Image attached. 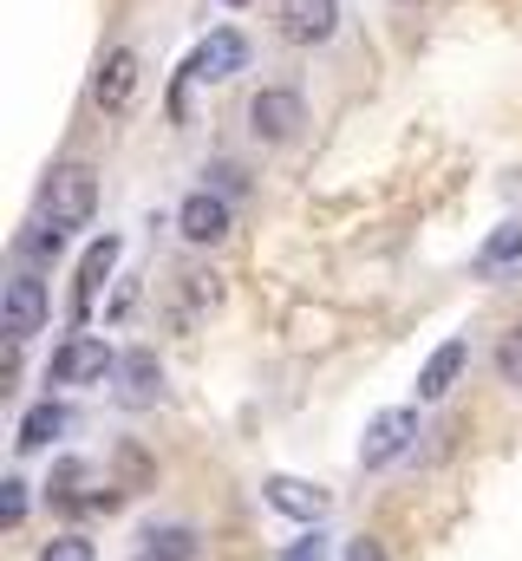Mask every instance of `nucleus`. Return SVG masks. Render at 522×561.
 <instances>
[{"label":"nucleus","mask_w":522,"mask_h":561,"mask_svg":"<svg viewBox=\"0 0 522 561\" xmlns=\"http://www.w3.org/2000/svg\"><path fill=\"white\" fill-rule=\"evenodd\" d=\"M203 176H209V183H216V196H242V190H249V176H242V170H236V163H209V170H203Z\"/></svg>","instance_id":"obj_22"},{"label":"nucleus","mask_w":522,"mask_h":561,"mask_svg":"<svg viewBox=\"0 0 522 561\" xmlns=\"http://www.w3.org/2000/svg\"><path fill=\"white\" fill-rule=\"evenodd\" d=\"M300 131H307V99L294 85H261L256 99H249V138L256 144L281 150V144H294Z\"/></svg>","instance_id":"obj_3"},{"label":"nucleus","mask_w":522,"mask_h":561,"mask_svg":"<svg viewBox=\"0 0 522 561\" xmlns=\"http://www.w3.org/2000/svg\"><path fill=\"white\" fill-rule=\"evenodd\" d=\"M320 549H327V542H320V529H314V536H300V542L287 549V561H320Z\"/></svg>","instance_id":"obj_24"},{"label":"nucleus","mask_w":522,"mask_h":561,"mask_svg":"<svg viewBox=\"0 0 522 561\" xmlns=\"http://www.w3.org/2000/svg\"><path fill=\"white\" fill-rule=\"evenodd\" d=\"M216 7H249V0H216Z\"/></svg>","instance_id":"obj_25"},{"label":"nucleus","mask_w":522,"mask_h":561,"mask_svg":"<svg viewBox=\"0 0 522 561\" xmlns=\"http://www.w3.org/2000/svg\"><path fill=\"white\" fill-rule=\"evenodd\" d=\"M39 561H99V549H92L86 536H53V542L39 549Z\"/></svg>","instance_id":"obj_21"},{"label":"nucleus","mask_w":522,"mask_h":561,"mask_svg":"<svg viewBox=\"0 0 522 561\" xmlns=\"http://www.w3.org/2000/svg\"><path fill=\"white\" fill-rule=\"evenodd\" d=\"M20 523H26V483L7 477L0 483V529H20Z\"/></svg>","instance_id":"obj_20"},{"label":"nucleus","mask_w":522,"mask_h":561,"mask_svg":"<svg viewBox=\"0 0 522 561\" xmlns=\"http://www.w3.org/2000/svg\"><path fill=\"white\" fill-rule=\"evenodd\" d=\"M190 66H196V79H209V85L249 72V33H242V26H216V33L190 53Z\"/></svg>","instance_id":"obj_10"},{"label":"nucleus","mask_w":522,"mask_h":561,"mask_svg":"<svg viewBox=\"0 0 522 561\" xmlns=\"http://www.w3.org/2000/svg\"><path fill=\"white\" fill-rule=\"evenodd\" d=\"M411 444H418V405H386L379 419L366 424V437H360V470L379 477L398 457H411Z\"/></svg>","instance_id":"obj_4"},{"label":"nucleus","mask_w":522,"mask_h":561,"mask_svg":"<svg viewBox=\"0 0 522 561\" xmlns=\"http://www.w3.org/2000/svg\"><path fill=\"white\" fill-rule=\"evenodd\" d=\"M261 503H268L274 516H294V523H320V516H327V490L307 483V477H287V470L261 477Z\"/></svg>","instance_id":"obj_11"},{"label":"nucleus","mask_w":522,"mask_h":561,"mask_svg":"<svg viewBox=\"0 0 522 561\" xmlns=\"http://www.w3.org/2000/svg\"><path fill=\"white\" fill-rule=\"evenodd\" d=\"M137 561H157V556H137Z\"/></svg>","instance_id":"obj_27"},{"label":"nucleus","mask_w":522,"mask_h":561,"mask_svg":"<svg viewBox=\"0 0 522 561\" xmlns=\"http://www.w3.org/2000/svg\"><path fill=\"white\" fill-rule=\"evenodd\" d=\"M229 229H236L229 196H216V190H190V196L177 203V236H183L190 249H216V242H229Z\"/></svg>","instance_id":"obj_6"},{"label":"nucleus","mask_w":522,"mask_h":561,"mask_svg":"<svg viewBox=\"0 0 522 561\" xmlns=\"http://www.w3.org/2000/svg\"><path fill=\"white\" fill-rule=\"evenodd\" d=\"M490 366H497V379H503V386H517V392H522V320L503 333V340H497Z\"/></svg>","instance_id":"obj_17"},{"label":"nucleus","mask_w":522,"mask_h":561,"mask_svg":"<svg viewBox=\"0 0 522 561\" xmlns=\"http://www.w3.org/2000/svg\"><path fill=\"white\" fill-rule=\"evenodd\" d=\"M118 373V353L99 340V333H72L66 346H53V359H46V386H105Z\"/></svg>","instance_id":"obj_2"},{"label":"nucleus","mask_w":522,"mask_h":561,"mask_svg":"<svg viewBox=\"0 0 522 561\" xmlns=\"http://www.w3.org/2000/svg\"><path fill=\"white\" fill-rule=\"evenodd\" d=\"M340 561H386V542H373V536H353V542L340 549Z\"/></svg>","instance_id":"obj_23"},{"label":"nucleus","mask_w":522,"mask_h":561,"mask_svg":"<svg viewBox=\"0 0 522 561\" xmlns=\"http://www.w3.org/2000/svg\"><path fill=\"white\" fill-rule=\"evenodd\" d=\"M470 373V340L464 333H451L424 366H418V405H444L451 392H457V379Z\"/></svg>","instance_id":"obj_9"},{"label":"nucleus","mask_w":522,"mask_h":561,"mask_svg":"<svg viewBox=\"0 0 522 561\" xmlns=\"http://www.w3.org/2000/svg\"><path fill=\"white\" fill-rule=\"evenodd\" d=\"M66 424H72V419H66V405H59V399H39V405H26L20 424H13V450H46Z\"/></svg>","instance_id":"obj_14"},{"label":"nucleus","mask_w":522,"mask_h":561,"mask_svg":"<svg viewBox=\"0 0 522 561\" xmlns=\"http://www.w3.org/2000/svg\"><path fill=\"white\" fill-rule=\"evenodd\" d=\"M144 556H157V561H196V529H183V523L144 529Z\"/></svg>","instance_id":"obj_16"},{"label":"nucleus","mask_w":522,"mask_h":561,"mask_svg":"<svg viewBox=\"0 0 522 561\" xmlns=\"http://www.w3.org/2000/svg\"><path fill=\"white\" fill-rule=\"evenodd\" d=\"M392 7H424V0H392Z\"/></svg>","instance_id":"obj_26"},{"label":"nucleus","mask_w":522,"mask_h":561,"mask_svg":"<svg viewBox=\"0 0 522 561\" xmlns=\"http://www.w3.org/2000/svg\"><path fill=\"white\" fill-rule=\"evenodd\" d=\"M137 72H144V66H137V53H130V46H112V53L99 59V72H92V105H99L105 118H118V112L130 105Z\"/></svg>","instance_id":"obj_12"},{"label":"nucleus","mask_w":522,"mask_h":561,"mask_svg":"<svg viewBox=\"0 0 522 561\" xmlns=\"http://www.w3.org/2000/svg\"><path fill=\"white\" fill-rule=\"evenodd\" d=\"M274 26H281L287 46H327L340 33V0H281Z\"/></svg>","instance_id":"obj_7"},{"label":"nucleus","mask_w":522,"mask_h":561,"mask_svg":"<svg viewBox=\"0 0 522 561\" xmlns=\"http://www.w3.org/2000/svg\"><path fill=\"white\" fill-rule=\"evenodd\" d=\"M118 470H125V490H150V483H157V463H150L137 444H118Z\"/></svg>","instance_id":"obj_19"},{"label":"nucleus","mask_w":522,"mask_h":561,"mask_svg":"<svg viewBox=\"0 0 522 561\" xmlns=\"http://www.w3.org/2000/svg\"><path fill=\"white\" fill-rule=\"evenodd\" d=\"M39 222H53V229H86L92 216H99V170L92 163H59L53 176H46V196H39Z\"/></svg>","instance_id":"obj_1"},{"label":"nucleus","mask_w":522,"mask_h":561,"mask_svg":"<svg viewBox=\"0 0 522 561\" xmlns=\"http://www.w3.org/2000/svg\"><path fill=\"white\" fill-rule=\"evenodd\" d=\"M522 268V222H497L490 242L477 249V275H510Z\"/></svg>","instance_id":"obj_15"},{"label":"nucleus","mask_w":522,"mask_h":561,"mask_svg":"<svg viewBox=\"0 0 522 561\" xmlns=\"http://www.w3.org/2000/svg\"><path fill=\"white\" fill-rule=\"evenodd\" d=\"M118 255H125V242H118V236H99V242L86 249V262H79V280H72V313H79V320L92 313V300H99V287L112 280Z\"/></svg>","instance_id":"obj_13"},{"label":"nucleus","mask_w":522,"mask_h":561,"mask_svg":"<svg viewBox=\"0 0 522 561\" xmlns=\"http://www.w3.org/2000/svg\"><path fill=\"white\" fill-rule=\"evenodd\" d=\"M112 386H118V405H125V412L157 405V399H163V359H157L150 346H125V353H118Z\"/></svg>","instance_id":"obj_8"},{"label":"nucleus","mask_w":522,"mask_h":561,"mask_svg":"<svg viewBox=\"0 0 522 561\" xmlns=\"http://www.w3.org/2000/svg\"><path fill=\"white\" fill-rule=\"evenodd\" d=\"M183 300H190V307H216V300H223V275H216V268H190V275H183Z\"/></svg>","instance_id":"obj_18"},{"label":"nucleus","mask_w":522,"mask_h":561,"mask_svg":"<svg viewBox=\"0 0 522 561\" xmlns=\"http://www.w3.org/2000/svg\"><path fill=\"white\" fill-rule=\"evenodd\" d=\"M46 313H53V294H46V280L33 275V268L7 275V294H0V333H7L13 346H26V340L46 327Z\"/></svg>","instance_id":"obj_5"}]
</instances>
